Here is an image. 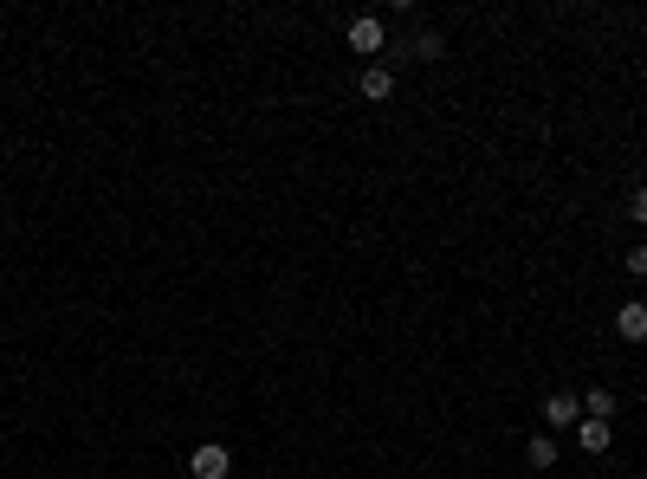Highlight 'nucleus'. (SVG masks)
Here are the masks:
<instances>
[{"label":"nucleus","mask_w":647,"mask_h":479,"mask_svg":"<svg viewBox=\"0 0 647 479\" xmlns=\"http://www.w3.org/2000/svg\"><path fill=\"white\" fill-rule=\"evenodd\" d=\"M538 421H544V434H576V421H583V395L550 389L544 408H538Z\"/></svg>","instance_id":"obj_1"},{"label":"nucleus","mask_w":647,"mask_h":479,"mask_svg":"<svg viewBox=\"0 0 647 479\" xmlns=\"http://www.w3.org/2000/svg\"><path fill=\"white\" fill-rule=\"evenodd\" d=\"M350 52H363V59L376 65L382 52H389V26H382L376 13H356V20H350Z\"/></svg>","instance_id":"obj_2"},{"label":"nucleus","mask_w":647,"mask_h":479,"mask_svg":"<svg viewBox=\"0 0 647 479\" xmlns=\"http://www.w3.org/2000/svg\"><path fill=\"white\" fill-rule=\"evenodd\" d=\"M188 473H195V479H227L233 473V454L220 441H208V447H195V454H188Z\"/></svg>","instance_id":"obj_3"},{"label":"nucleus","mask_w":647,"mask_h":479,"mask_svg":"<svg viewBox=\"0 0 647 479\" xmlns=\"http://www.w3.org/2000/svg\"><path fill=\"white\" fill-rule=\"evenodd\" d=\"M356 91H363L369 104H389V98H395V65H382V59H376V65H363Z\"/></svg>","instance_id":"obj_4"},{"label":"nucleus","mask_w":647,"mask_h":479,"mask_svg":"<svg viewBox=\"0 0 647 479\" xmlns=\"http://www.w3.org/2000/svg\"><path fill=\"white\" fill-rule=\"evenodd\" d=\"M615 337H622V344H647V298H628V305L615 311Z\"/></svg>","instance_id":"obj_5"},{"label":"nucleus","mask_w":647,"mask_h":479,"mask_svg":"<svg viewBox=\"0 0 647 479\" xmlns=\"http://www.w3.org/2000/svg\"><path fill=\"white\" fill-rule=\"evenodd\" d=\"M576 447H583V454H609L615 447V421H576Z\"/></svg>","instance_id":"obj_6"},{"label":"nucleus","mask_w":647,"mask_h":479,"mask_svg":"<svg viewBox=\"0 0 647 479\" xmlns=\"http://www.w3.org/2000/svg\"><path fill=\"white\" fill-rule=\"evenodd\" d=\"M440 52H447V39H440V33H408L402 46H395V59H440Z\"/></svg>","instance_id":"obj_7"},{"label":"nucleus","mask_w":647,"mask_h":479,"mask_svg":"<svg viewBox=\"0 0 647 479\" xmlns=\"http://www.w3.org/2000/svg\"><path fill=\"white\" fill-rule=\"evenodd\" d=\"M525 460H531V467H557V434H531V441H525Z\"/></svg>","instance_id":"obj_8"},{"label":"nucleus","mask_w":647,"mask_h":479,"mask_svg":"<svg viewBox=\"0 0 647 479\" xmlns=\"http://www.w3.org/2000/svg\"><path fill=\"white\" fill-rule=\"evenodd\" d=\"M583 415H589V421H609V415H615V389H589V395H583Z\"/></svg>","instance_id":"obj_9"},{"label":"nucleus","mask_w":647,"mask_h":479,"mask_svg":"<svg viewBox=\"0 0 647 479\" xmlns=\"http://www.w3.org/2000/svg\"><path fill=\"white\" fill-rule=\"evenodd\" d=\"M628 214H635V227H647V182L628 188Z\"/></svg>","instance_id":"obj_10"},{"label":"nucleus","mask_w":647,"mask_h":479,"mask_svg":"<svg viewBox=\"0 0 647 479\" xmlns=\"http://www.w3.org/2000/svg\"><path fill=\"white\" fill-rule=\"evenodd\" d=\"M622 266H628V279H647V246H628Z\"/></svg>","instance_id":"obj_11"}]
</instances>
